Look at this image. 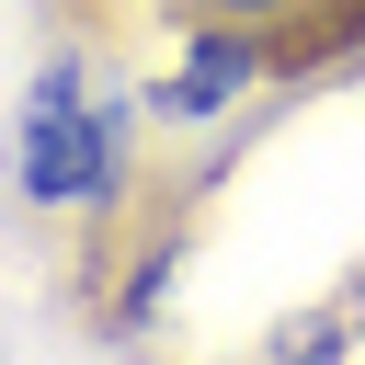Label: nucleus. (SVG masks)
I'll return each mask as SVG.
<instances>
[{
    "label": "nucleus",
    "mask_w": 365,
    "mask_h": 365,
    "mask_svg": "<svg viewBox=\"0 0 365 365\" xmlns=\"http://www.w3.org/2000/svg\"><path fill=\"white\" fill-rule=\"evenodd\" d=\"M205 11H228V23H251V11H274V0H205Z\"/></svg>",
    "instance_id": "3"
},
{
    "label": "nucleus",
    "mask_w": 365,
    "mask_h": 365,
    "mask_svg": "<svg viewBox=\"0 0 365 365\" xmlns=\"http://www.w3.org/2000/svg\"><path fill=\"white\" fill-rule=\"evenodd\" d=\"M23 182H34L46 205H68V194H91V182H103V125L80 114V80H68V68H46V91H34V125H23Z\"/></svg>",
    "instance_id": "1"
},
{
    "label": "nucleus",
    "mask_w": 365,
    "mask_h": 365,
    "mask_svg": "<svg viewBox=\"0 0 365 365\" xmlns=\"http://www.w3.org/2000/svg\"><path fill=\"white\" fill-rule=\"evenodd\" d=\"M240 68H251L240 46H194V68H171V91H160V103H171V114H217Z\"/></svg>",
    "instance_id": "2"
}]
</instances>
